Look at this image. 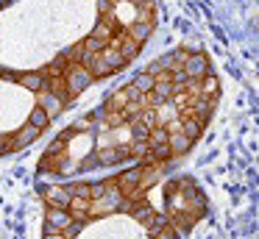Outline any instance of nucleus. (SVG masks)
I'll list each match as a JSON object with an SVG mask.
<instances>
[{
    "label": "nucleus",
    "instance_id": "f257e3e1",
    "mask_svg": "<svg viewBox=\"0 0 259 239\" xmlns=\"http://www.w3.org/2000/svg\"><path fill=\"white\" fill-rule=\"evenodd\" d=\"M164 214L176 228H192L206 214V198L192 178H176L164 186Z\"/></svg>",
    "mask_w": 259,
    "mask_h": 239
},
{
    "label": "nucleus",
    "instance_id": "f03ea898",
    "mask_svg": "<svg viewBox=\"0 0 259 239\" xmlns=\"http://www.w3.org/2000/svg\"><path fill=\"white\" fill-rule=\"evenodd\" d=\"M184 72L190 78H206L209 72V59H206V53H192L190 50V59H187V64H184Z\"/></svg>",
    "mask_w": 259,
    "mask_h": 239
},
{
    "label": "nucleus",
    "instance_id": "7ed1b4c3",
    "mask_svg": "<svg viewBox=\"0 0 259 239\" xmlns=\"http://www.w3.org/2000/svg\"><path fill=\"white\" fill-rule=\"evenodd\" d=\"M195 145V139L192 136H187L184 131H176V133H170V148H173V159H179V156H184L187 150Z\"/></svg>",
    "mask_w": 259,
    "mask_h": 239
}]
</instances>
